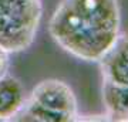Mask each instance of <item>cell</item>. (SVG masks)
I'll list each match as a JSON object with an SVG mask.
<instances>
[{"mask_svg":"<svg viewBox=\"0 0 128 122\" xmlns=\"http://www.w3.org/2000/svg\"><path fill=\"white\" fill-rule=\"evenodd\" d=\"M24 101V90L17 78H0V119H10L22 109Z\"/></svg>","mask_w":128,"mask_h":122,"instance_id":"5","label":"cell"},{"mask_svg":"<svg viewBox=\"0 0 128 122\" xmlns=\"http://www.w3.org/2000/svg\"><path fill=\"white\" fill-rule=\"evenodd\" d=\"M12 119L18 121H40V122H67L73 121V118L68 115L56 112L48 108H44L41 105L33 102V101H24L22 109L14 115Z\"/></svg>","mask_w":128,"mask_h":122,"instance_id":"7","label":"cell"},{"mask_svg":"<svg viewBox=\"0 0 128 122\" xmlns=\"http://www.w3.org/2000/svg\"><path fill=\"white\" fill-rule=\"evenodd\" d=\"M104 81L128 85V33L118 36L111 48L100 60Z\"/></svg>","mask_w":128,"mask_h":122,"instance_id":"4","label":"cell"},{"mask_svg":"<svg viewBox=\"0 0 128 122\" xmlns=\"http://www.w3.org/2000/svg\"><path fill=\"white\" fill-rule=\"evenodd\" d=\"M118 0H61L48 31L57 44L84 61H100L120 36Z\"/></svg>","mask_w":128,"mask_h":122,"instance_id":"1","label":"cell"},{"mask_svg":"<svg viewBox=\"0 0 128 122\" xmlns=\"http://www.w3.org/2000/svg\"><path fill=\"white\" fill-rule=\"evenodd\" d=\"M7 71H9V51L0 47V78L6 77Z\"/></svg>","mask_w":128,"mask_h":122,"instance_id":"8","label":"cell"},{"mask_svg":"<svg viewBox=\"0 0 128 122\" xmlns=\"http://www.w3.org/2000/svg\"><path fill=\"white\" fill-rule=\"evenodd\" d=\"M41 0H0V47L9 53L28 48L40 26Z\"/></svg>","mask_w":128,"mask_h":122,"instance_id":"2","label":"cell"},{"mask_svg":"<svg viewBox=\"0 0 128 122\" xmlns=\"http://www.w3.org/2000/svg\"><path fill=\"white\" fill-rule=\"evenodd\" d=\"M102 101L110 119L128 121V85H115L104 81Z\"/></svg>","mask_w":128,"mask_h":122,"instance_id":"6","label":"cell"},{"mask_svg":"<svg viewBox=\"0 0 128 122\" xmlns=\"http://www.w3.org/2000/svg\"><path fill=\"white\" fill-rule=\"evenodd\" d=\"M30 101L56 112L68 115L73 121L77 117V100L73 90L60 80H46L32 91Z\"/></svg>","mask_w":128,"mask_h":122,"instance_id":"3","label":"cell"}]
</instances>
